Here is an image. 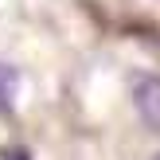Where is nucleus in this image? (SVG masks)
Listing matches in <instances>:
<instances>
[{
  "label": "nucleus",
  "mask_w": 160,
  "mask_h": 160,
  "mask_svg": "<svg viewBox=\"0 0 160 160\" xmlns=\"http://www.w3.org/2000/svg\"><path fill=\"white\" fill-rule=\"evenodd\" d=\"M133 106L152 129H160V74H137L133 78Z\"/></svg>",
  "instance_id": "obj_1"
},
{
  "label": "nucleus",
  "mask_w": 160,
  "mask_h": 160,
  "mask_svg": "<svg viewBox=\"0 0 160 160\" xmlns=\"http://www.w3.org/2000/svg\"><path fill=\"white\" fill-rule=\"evenodd\" d=\"M16 94H20V70L12 62H0V117H12Z\"/></svg>",
  "instance_id": "obj_2"
},
{
  "label": "nucleus",
  "mask_w": 160,
  "mask_h": 160,
  "mask_svg": "<svg viewBox=\"0 0 160 160\" xmlns=\"http://www.w3.org/2000/svg\"><path fill=\"white\" fill-rule=\"evenodd\" d=\"M0 160H31V152H28L23 145H8L4 152H0Z\"/></svg>",
  "instance_id": "obj_3"
},
{
  "label": "nucleus",
  "mask_w": 160,
  "mask_h": 160,
  "mask_svg": "<svg viewBox=\"0 0 160 160\" xmlns=\"http://www.w3.org/2000/svg\"><path fill=\"white\" fill-rule=\"evenodd\" d=\"M152 160H160V152H156V156H152Z\"/></svg>",
  "instance_id": "obj_4"
}]
</instances>
